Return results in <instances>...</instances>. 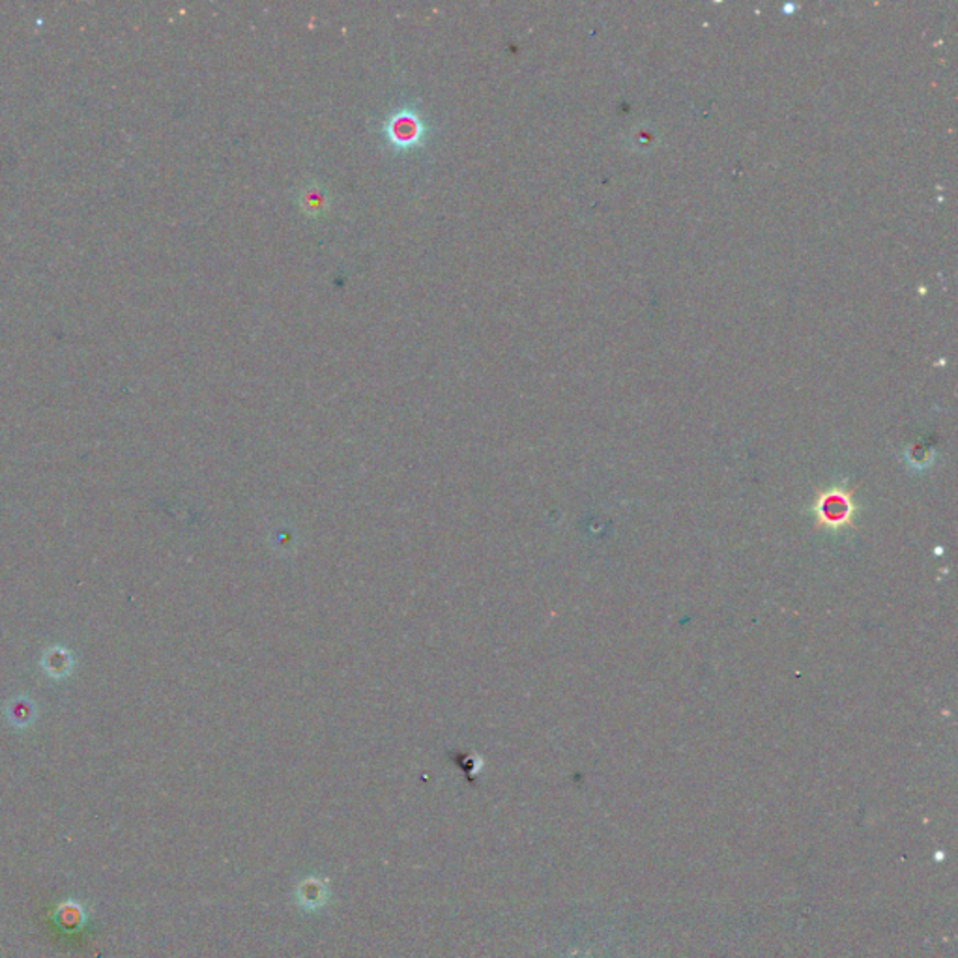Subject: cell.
<instances>
[{
	"label": "cell",
	"instance_id": "cell-1",
	"mask_svg": "<svg viewBox=\"0 0 958 958\" xmlns=\"http://www.w3.org/2000/svg\"><path fill=\"white\" fill-rule=\"evenodd\" d=\"M853 506L850 493L846 490L832 489L822 493L818 502L814 506V513L818 519L820 526L826 529H842L852 521Z\"/></svg>",
	"mask_w": 958,
	"mask_h": 958
}]
</instances>
